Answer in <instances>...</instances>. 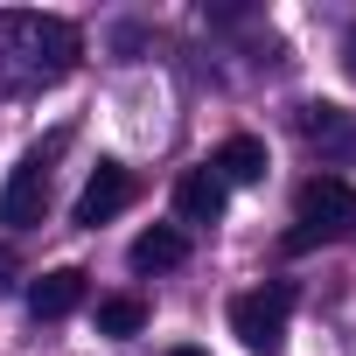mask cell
Returning a JSON list of instances; mask_svg holds the SVG:
<instances>
[{
	"instance_id": "6da1fadb",
	"label": "cell",
	"mask_w": 356,
	"mask_h": 356,
	"mask_svg": "<svg viewBox=\"0 0 356 356\" xmlns=\"http://www.w3.org/2000/svg\"><path fill=\"white\" fill-rule=\"evenodd\" d=\"M84 56V35L63 15H29V8H0V84L35 91L70 77Z\"/></svg>"
},
{
	"instance_id": "7a4b0ae2",
	"label": "cell",
	"mask_w": 356,
	"mask_h": 356,
	"mask_svg": "<svg viewBox=\"0 0 356 356\" xmlns=\"http://www.w3.org/2000/svg\"><path fill=\"white\" fill-rule=\"evenodd\" d=\"M356 231V189L335 175H314L293 196V238L286 245H314V238H349Z\"/></svg>"
},
{
	"instance_id": "3957f363",
	"label": "cell",
	"mask_w": 356,
	"mask_h": 356,
	"mask_svg": "<svg viewBox=\"0 0 356 356\" xmlns=\"http://www.w3.org/2000/svg\"><path fill=\"white\" fill-rule=\"evenodd\" d=\"M286 314H293V286H286V280H273V286H259V293H238V300H231V335H238L245 349L273 356V349L286 342Z\"/></svg>"
},
{
	"instance_id": "277c9868",
	"label": "cell",
	"mask_w": 356,
	"mask_h": 356,
	"mask_svg": "<svg viewBox=\"0 0 356 356\" xmlns=\"http://www.w3.org/2000/svg\"><path fill=\"white\" fill-rule=\"evenodd\" d=\"M63 140H70V133H56L49 147L22 154V168L8 175V189H0V224H15V231L42 224V210H49V161L63 154Z\"/></svg>"
},
{
	"instance_id": "5b68a950",
	"label": "cell",
	"mask_w": 356,
	"mask_h": 356,
	"mask_svg": "<svg viewBox=\"0 0 356 356\" xmlns=\"http://www.w3.org/2000/svg\"><path fill=\"white\" fill-rule=\"evenodd\" d=\"M133 189H140V182H133L119 161H98V168H91V182L77 189V210H70V217H77L84 231H98V224H112V217L133 203Z\"/></svg>"
},
{
	"instance_id": "8992f818",
	"label": "cell",
	"mask_w": 356,
	"mask_h": 356,
	"mask_svg": "<svg viewBox=\"0 0 356 356\" xmlns=\"http://www.w3.org/2000/svg\"><path fill=\"white\" fill-rule=\"evenodd\" d=\"M29 307H35V321H63V314H77V307H84V273H77V266L42 273V280L29 286Z\"/></svg>"
},
{
	"instance_id": "52a82bcc",
	"label": "cell",
	"mask_w": 356,
	"mask_h": 356,
	"mask_svg": "<svg viewBox=\"0 0 356 356\" xmlns=\"http://www.w3.org/2000/svg\"><path fill=\"white\" fill-rule=\"evenodd\" d=\"M224 203H231V189L217 182L210 168H189L182 182H175V210H182V224H217Z\"/></svg>"
},
{
	"instance_id": "ba28073f",
	"label": "cell",
	"mask_w": 356,
	"mask_h": 356,
	"mask_svg": "<svg viewBox=\"0 0 356 356\" xmlns=\"http://www.w3.org/2000/svg\"><path fill=\"white\" fill-rule=\"evenodd\" d=\"M203 168L217 175L224 189H245V182H259V175H266V147H259L252 133H238V140H224V147H217Z\"/></svg>"
},
{
	"instance_id": "9c48e42d",
	"label": "cell",
	"mask_w": 356,
	"mask_h": 356,
	"mask_svg": "<svg viewBox=\"0 0 356 356\" xmlns=\"http://www.w3.org/2000/svg\"><path fill=\"white\" fill-rule=\"evenodd\" d=\"M182 259H189V238L175 224H154V231L133 238V273H175Z\"/></svg>"
},
{
	"instance_id": "30bf717a",
	"label": "cell",
	"mask_w": 356,
	"mask_h": 356,
	"mask_svg": "<svg viewBox=\"0 0 356 356\" xmlns=\"http://www.w3.org/2000/svg\"><path fill=\"white\" fill-rule=\"evenodd\" d=\"M300 140L342 154V147H356V126L342 119V105H300Z\"/></svg>"
},
{
	"instance_id": "8fae6325",
	"label": "cell",
	"mask_w": 356,
	"mask_h": 356,
	"mask_svg": "<svg viewBox=\"0 0 356 356\" xmlns=\"http://www.w3.org/2000/svg\"><path fill=\"white\" fill-rule=\"evenodd\" d=\"M140 321H147V307H140L133 293H112V300H98V335H140Z\"/></svg>"
},
{
	"instance_id": "7c38bea8",
	"label": "cell",
	"mask_w": 356,
	"mask_h": 356,
	"mask_svg": "<svg viewBox=\"0 0 356 356\" xmlns=\"http://www.w3.org/2000/svg\"><path fill=\"white\" fill-rule=\"evenodd\" d=\"M15 273H22V266H15V252H8V245H0V293H8V286H15Z\"/></svg>"
},
{
	"instance_id": "4fadbf2b",
	"label": "cell",
	"mask_w": 356,
	"mask_h": 356,
	"mask_svg": "<svg viewBox=\"0 0 356 356\" xmlns=\"http://www.w3.org/2000/svg\"><path fill=\"white\" fill-rule=\"evenodd\" d=\"M342 56H349V70H356V29H349V42H342Z\"/></svg>"
},
{
	"instance_id": "5bb4252c",
	"label": "cell",
	"mask_w": 356,
	"mask_h": 356,
	"mask_svg": "<svg viewBox=\"0 0 356 356\" xmlns=\"http://www.w3.org/2000/svg\"><path fill=\"white\" fill-rule=\"evenodd\" d=\"M175 356H203V349H175Z\"/></svg>"
}]
</instances>
